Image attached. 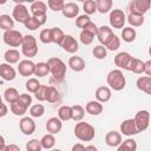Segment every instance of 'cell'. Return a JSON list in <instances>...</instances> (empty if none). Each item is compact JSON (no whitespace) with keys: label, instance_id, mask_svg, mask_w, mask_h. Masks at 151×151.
Wrapping results in <instances>:
<instances>
[{"label":"cell","instance_id":"6da1fadb","mask_svg":"<svg viewBox=\"0 0 151 151\" xmlns=\"http://www.w3.org/2000/svg\"><path fill=\"white\" fill-rule=\"evenodd\" d=\"M47 65H48V70L50 73L52 74L53 79H55L57 81H61L64 80L65 76H66V64L58 57H52L47 60Z\"/></svg>","mask_w":151,"mask_h":151},{"label":"cell","instance_id":"7a4b0ae2","mask_svg":"<svg viewBox=\"0 0 151 151\" xmlns=\"http://www.w3.org/2000/svg\"><path fill=\"white\" fill-rule=\"evenodd\" d=\"M74 136L81 142H91L96 136V130L91 124L79 120L74 126Z\"/></svg>","mask_w":151,"mask_h":151},{"label":"cell","instance_id":"3957f363","mask_svg":"<svg viewBox=\"0 0 151 151\" xmlns=\"http://www.w3.org/2000/svg\"><path fill=\"white\" fill-rule=\"evenodd\" d=\"M106 81L109 87L112 88L113 91H122L126 86V79L120 68L110 71L106 77Z\"/></svg>","mask_w":151,"mask_h":151},{"label":"cell","instance_id":"277c9868","mask_svg":"<svg viewBox=\"0 0 151 151\" xmlns=\"http://www.w3.org/2000/svg\"><path fill=\"white\" fill-rule=\"evenodd\" d=\"M31 104H32L31 94L21 93V94H19V98L14 103L9 104L11 105V112L15 116H24L27 112V109Z\"/></svg>","mask_w":151,"mask_h":151},{"label":"cell","instance_id":"5b68a950","mask_svg":"<svg viewBox=\"0 0 151 151\" xmlns=\"http://www.w3.org/2000/svg\"><path fill=\"white\" fill-rule=\"evenodd\" d=\"M21 52L25 57L33 58L38 54V45H37V39L32 34H26L22 37L21 41Z\"/></svg>","mask_w":151,"mask_h":151},{"label":"cell","instance_id":"8992f818","mask_svg":"<svg viewBox=\"0 0 151 151\" xmlns=\"http://www.w3.org/2000/svg\"><path fill=\"white\" fill-rule=\"evenodd\" d=\"M29 9H31L32 17H34L40 22V25L42 26L47 19V5L40 0H35L34 2L31 4Z\"/></svg>","mask_w":151,"mask_h":151},{"label":"cell","instance_id":"52a82bcc","mask_svg":"<svg viewBox=\"0 0 151 151\" xmlns=\"http://www.w3.org/2000/svg\"><path fill=\"white\" fill-rule=\"evenodd\" d=\"M22 34L21 32L17 31V29H7L4 32V35H2V39H4V42L9 46V47H19L21 46V41H22Z\"/></svg>","mask_w":151,"mask_h":151},{"label":"cell","instance_id":"ba28073f","mask_svg":"<svg viewBox=\"0 0 151 151\" xmlns=\"http://www.w3.org/2000/svg\"><path fill=\"white\" fill-rule=\"evenodd\" d=\"M109 20H110V25L113 28H123L125 22H126V17H125V13L122 9L116 8V9L110 11Z\"/></svg>","mask_w":151,"mask_h":151},{"label":"cell","instance_id":"9c48e42d","mask_svg":"<svg viewBox=\"0 0 151 151\" xmlns=\"http://www.w3.org/2000/svg\"><path fill=\"white\" fill-rule=\"evenodd\" d=\"M134 123H136V126L138 129L139 132H143L145 131L147 127H149V124H150V113L147 110H140L136 113L134 118H133Z\"/></svg>","mask_w":151,"mask_h":151},{"label":"cell","instance_id":"30bf717a","mask_svg":"<svg viewBox=\"0 0 151 151\" xmlns=\"http://www.w3.org/2000/svg\"><path fill=\"white\" fill-rule=\"evenodd\" d=\"M151 6V0H132L130 2L129 9L131 13H138V14H145L149 12Z\"/></svg>","mask_w":151,"mask_h":151},{"label":"cell","instance_id":"8fae6325","mask_svg":"<svg viewBox=\"0 0 151 151\" xmlns=\"http://www.w3.org/2000/svg\"><path fill=\"white\" fill-rule=\"evenodd\" d=\"M12 18L20 22V24H24L28 18H29V13H28V8L24 5V4H17L13 8V12H12Z\"/></svg>","mask_w":151,"mask_h":151},{"label":"cell","instance_id":"7c38bea8","mask_svg":"<svg viewBox=\"0 0 151 151\" xmlns=\"http://www.w3.org/2000/svg\"><path fill=\"white\" fill-rule=\"evenodd\" d=\"M120 133L126 136V137H132V136L139 133L133 118H129V119L123 120V123L120 124Z\"/></svg>","mask_w":151,"mask_h":151},{"label":"cell","instance_id":"4fadbf2b","mask_svg":"<svg viewBox=\"0 0 151 151\" xmlns=\"http://www.w3.org/2000/svg\"><path fill=\"white\" fill-rule=\"evenodd\" d=\"M60 47H63L64 51L68 52V53H77L78 50H79V45H78V41L76 40L74 37L70 35V34H65L64 37V40L60 45Z\"/></svg>","mask_w":151,"mask_h":151},{"label":"cell","instance_id":"5bb4252c","mask_svg":"<svg viewBox=\"0 0 151 151\" xmlns=\"http://www.w3.org/2000/svg\"><path fill=\"white\" fill-rule=\"evenodd\" d=\"M34 66H35V64L31 59H25V60L19 61L18 71H19L20 76H22V77H29V76H33L34 74Z\"/></svg>","mask_w":151,"mask_h":151},{"label":"cell","instance_id":"9a60e30c","mask_svg":"<svg viewBox=\"0 0 151 151\" xmlns=\"http://www.w3.org/2000/svg\"><path fill=\"white\" fill-rule=\"evenodd\" d=\"M19 127L25 136H29L35 131V123L31 117H22L19 122Z\"/></svg>","mask_w":151,"mask_h":151},{"label":"cell","instance_id":"2e32d148","mask_svg":"<svg viewBox=\"0 0 151 151\" xmlns=\"http://www.w3.org/2000/svg\"><path fill=\"white\" fill-rule=\"evenodd\" d=\"M15 77H17V72L14 67L11 66V64L8 63L0 64V78H2L6 81H12L15 79Z\"/></svg>","mask_w":151,"mask_h":151},{"label":"cell","instance_id":"e0dca14e","mask_svg":"<svg viewBox=\"0 0 151 151\" xmlns=\"http://www.w3.org/2000/svg\"><path fill=\"white\" fill-rule=\"evenodd\" d=\"M46 131L48 133H52V134H57L60 132L61 127H63V123L61 120L58 118V117H51L47 122H46Z\"/></svg>","mask_w":151,"mask_h":151},{"label":"cell","instance_id":"ac0fdd59","mask_svg":"<svg viewBox=\"0 0 151 151\" xmlns=\"http://www.w3.org/2000/svg\"><path fill=\"white\" fill-rule=\"evenodd\" d=\"M131 58H132V55H131L129 52H119V53L114 57V65H116L118 68L126 70L127 66H129V63H130Z\"/></svg>","mask_w":151,"mask_h":151},{"label":"cell","instance_id":"d6986e66","mask_svg":"<svg viewBox=\"0 0 151 151\" xmlns=\"http://www.w3.org/2000/svg\"><path fill=\"white\" fill-rule=\"evenodd\" d=\"M104 110L103 103L96 100H90L87 101V104L85 105V112H87L91 116H99Z\"/></svg>","mask_w":151,"mask_h":151},{"label":"cell","instance_id":"ffe728a7","mask_svg":"<svg viewBox=\"0 0 151 151\" xmlns=\"http://www.w3.org/2000/svg\"><path fill=\"white\" fill-rule=\"evenodd\" d=\"M122 133L118 131H109L105 134V143L111 147H117L122 143Z\"/></svg>","mask_w":151,"mask_h":151},{"label":"cell","instance_id":"44dd1931","mask_svg":"<svg viewBox=\"0 0 151 151\" xmlns=\"http://www.w3.org/2000/svg\"><path fill=\"white\" fill-rule=\"evenodd\" d=\"M61 13L65 18L73 19L76 17H78V14H79V6L76 5L74 2H67V4L64 5V7L61 9Z\"/></svg>","mask_w":151,"mask_h":151},{"label":"cell","instance_id":"7402d4cb","mask_svg":"<svg viewBox=\"0 0 151 151\" xmlns=\"http://www.w3.org/2000/svg\"><path fill=\"white\" fill-rule=\"evenodd\" d=\"M137 88L146 94H151V76H142L136 81Z\"/></svg>","mask_w":151,"mask_h":151},{"label":"cell","instance_id":"603a6c76","mask_svg":"<svg viewBox=\"0 0 151 151\" xmlns=\"http://www.w3.org/2000/svg\"><path fill=\"white\" fill-rule=\"evenodd\" d=\"M112 34H113V31H112L109 26L103 25V26L98 27L96 37L98 38V40H99V42H100L101 45H105V44L107 42V40L111 38V35H112Z\"/></svg>","mask_w":151,"mask_h":151},{"label":"cell","instance_id":"cb8c5ba5","mask_svg":"<svg viewBox=\"0 0 151 151\" xmlns=\"http://www.w3.org/2000/svg\"><path fill=\"white\" fill-rule=\"evenodd\" d=\"M112 92L109 86H99L96 90V99L100 103H107L111 99Z\"/></svg>","mask_w":151,"mask_h":151},{"label":"cell","instance_id":"d4e9b609","mask_svg":"<svg viewBox=\"0 0 151 151\" xmlns=\"http://www.w3.org/2000/svg\"><path fill=\"white\" fill-rule=\"evenodd\" d=\"M68 66L72 71L74 72H80L85 68L86 64H85V60L81 58V57H78V55H73L68 59Z\"/></svg>","mask_w":151,"mask_h":151},{"label":"cell","instance_id":"484cf974","mask_svg":"<svg viewBox=\"0 0 151 151\" xmlns=\"http://www.w3.org/2000/svg\"><path fill=\"white\" fill-rule=\"evenodd\" d=\"M126 71H130V72H133L136 74H142L144 73V61H142L140 59L138 58H131L130 63H129V66L126 68Z\"/></svg>","mask_w":151,"mask_h":151},{"label":"cell","instance_id":"4316f807","mask_svg":"<svg viewBox=\"0 0 151 151\" xmlns=\"http://www.w3.org/2000/svg\"><path fill=\"white\" fill-rule=\"evenodd\" d=\"M4 58H5V61L13 65V64H17L20 61V52L15 48H9L5 52L4 54Z\"/></svg>","mask_w":151,"mask_h":151},{"label":"cell","instance_id":"83f0119b","mask_svg":"<svg viewBox=\"0 0 151 151\" xmlns=\"http://www.w3.org/2000/svg\"><path fill=\"white\" fill-rule=\"evenodd\" d=\"M60 99V93L54 86H47L46 87V94H45V100L48 103H57Z\"/></svg>","mask_w":151,"mask_h":151},{"label":"cell","instance_id":"f1b7e54d","mask_svg":"<svg viewBox=\"0 0 151 151\" xmlns=\"http://www.w3.org/2000/svg\"><path fill=\"white\" fill-rule=\"evenodd\" d=\"M127 22L131 25V27H139L144 24V14H138V13H129L127 15Z\"/></svg>","mask_w":151,"mask_h":151},{"label":"cell","instance_id":"f546056e","mask_svg":"<svg viewBox=\"0 0 151 151\" xmlns=\"http://www.w3.org/2000/svg\"><path fill=\"white\" fill-rule=\"evenodd\" d=\"M119 151H136L137 150V143L133 138H127L125 140H122V143L117 146Z\"/></svg>","mask_w":151,"mask_h":151},{"label":"cell","instance_id":"4dcf8cb0","mask_svg":"<svg viewBox=\"0 0 151 151\" xmlns=\"http://www.w3.org/2000/svg\"><path fill=\"white\" fill-rule=\"evenodd\" d=\"M137 37V32L134 28H132L131 26L129 27H123V31H122V39L125 41V42H132L134 41Z\"/></svg>","mask_w":151,"mask_h":151},{"label":"cell","instance_id":"1f68e13d","mask_svg":"<svg viewBox=\"0 0 151 151\" xmlns=\"http://www.w3.org/2000/svg\"><path fill=\"white\" fill-rule=\"evenodd\" d=\"M0 28L4 31L14 28V19L9 17L8 14H1L0 15Z\"/></svg>","mask_w":151,"mask_h":151},{"label":"cell","instance_id":"d6a6232c","mask_svg":"<svg viewBox=\"0 0 151 151\" xmlns=\"http://www.w3.org/2000/svg\"><path fill=\"white\" fill-rule=\"evenodd\" d=\"M97 11L101 14L109 13L112 9V0H94Z\"/></svg>","mask_w":151,"mask_h":151},{"label":"cell","instance_id":"836d02e7","mask_svg":"<svg viewBox=\"0 0 151 151\" xmlns=\"http://www.w3.org/2000/svg\"><path fill=\"white\" fill-rule=\"evenodd\" d=\"M64 37H65V33L63 32L61 28L59 27H52L51 28V38H52V42L57 44V45H61L63 40H64Z\"/></svg>","mask_w":151,"mask_h":151},{"label":"cell","instance_id":"e575fe53","mask_svg":"<svg viewBox=\"0 0 151 151\" xmlns=\"http://www.w3.org/2000/svg\"><path fill=\"white\" fill-rule=\"evenodd\" d=\"M40 144H41V147L42 149H46V150H50L54 146L55 144V138H54V134L52 133H46L41 137L40 139Z\"/></svg>","mask_w":151,"mask_h":151},{"label":"cell","instance_id":"d590c367","mask_svg":"<svg viewBox=\"0 0 151 151\" xmlns=\"http://www.w3.org/2000/svg\"><path fill=\"white\" fill-rule=\"evenodd\" d=\"M4 98H5L6 103L12 104V103H14V101L19 98V92H18V90L14 88V87H8V88H6L5 92H4Z\"/></svg>","mask_w":151,"mask_h":151},{"label":"cell","instance_id":"8d00e7d4","mask_svg":"<svg viewBox=\"0 0 151 151\" xmlns=\"http://www.w3.org/2000/svg\"><path fill=\"white\" fill-rule=\"evenodd\" d=\"M71 111H72V118L74 122H79L83 120L85 117V109L81 105H73L71 106Z\"/></svg>","mask_w":151,"mask_h":151},{"label":"cell","instance_id":"74e56055","mask_svg":"<svg viewBox=\"0 0 151 151\" xmlns=\"http://www.w3.org/2000/svg\"><path fill=\"white\" fill-rule=\"evenodd\" d=\"M58 118L61 122H66L70 120L72 118V111H71V106L68 105H63L59 107L58 110Z\"/></svg>","mask_w":151,"mask_h":151},{"label":"cell","instance_id":"f35d334b","mask_svg":"<svg viewBox=\"0 0 151 151\" xmlns=\"http://www.w3.org/2000/svg\"><path fill=\"white\" fill-rule=\"evenodd\" d=\"M48 73H50V70H48L47 63H38V64H35V66H34V76H37L39 78H42V77H46Z\"/></svg>","mask_w":151,"mask_h":151},{"label":"cell","instance_id":"ab89813d","mask_svg":"<svg viewBox=\"0 0 151 151\" xmlns=\"http://www.w3.org/2000/svg\"><path fill=\"white\" fill-rule=\"evenodd\" d=\"M106 47V50L109 51H117L120 46V39L118 38V35H116L114 33L111 35V38L107 40V42L104 45Z\"/></svg>","mask_w":151,"mask_h":151},{"label":"cell","instance_id":"60d3db41","mask_svg":"<svg viewBox=\"0 0 151 151\" xmlns=\"http://www.w3.org/2000/svg\"><path fill=\"white\" fill-rule=\"evenodd\" d=\"M92 53H93V57H94L96 59L103 60V59H105L106 55H107V50H106V47H105L104 45L100 44V45H97V46L93 47Z\"/></svg>","mask_w":151,"mask_h":151},{"label":"cell","instance_id":"b9f144b4","mask_svg":"<svg viewBox=\"0 0 151 151\" xmlns=\"http://www.w3.org/2000/svg\"><path fill=\"white\" fill-rule=\"evenodd\" d=\"M45 113V106L42 104H34L29 107V114L33 118H40Z\"/></svg>","mask_w":151,"mask_h":151},{"label":"cell","instance_id":"7bdbcfd3","mask_svg":"<svg viewBox=\"0 0 151 151\" xmlns=\"http://www.w3.org/2000/svg\"><path fill=\"white\" fill-rule=\"evenodd\" d=\"M94 34H92L91 32H88V31H86V29H83L81 32H80V34H79V39H80V41L84 44V45H90V44H92L93 42V40H94Z\"/></svg>","mask_w":151,"mask_h":151},{"label":"cell","instance_id":"ee69618b","mask_svg":"<svg viewBox=\"0 0 151 151\" xmlns=\"http://www.w3.org/2000/svg\"><path fill=\"white\" fill-rule=\"evenodd\" d=\"M83 2H84L83 4V8H84L85 14L91 15V14L97 12V6H96V1L94 0H85Z\"/></svg>","mask_w":151,"mask_h":151},{"label":"cell","instance_id":"f6af8a7d","mask_svg":"<svg viewBox=\"0 0 151 151\" xmlns=\"http://www.w3.org/2000/svg\"><path fill=\"white\" fill-rule=\"evenodd\" d=\"M65 5V0H47V6L53 12H61Z\"/></svg>","mask_w":151,"mask_h":151},{"label":"cell","instance_id":"bcb514c9","mask_svg":"<svg viewBox=\"0 0 151 151\" xmlns=\"http://www.w3.org/2000/svg\"><path fill=\"white\" fill-rule=\"evenodd\" d=\"M39 86H40V83H39V80H38L37 78H29V79L26 81V84H25L26 90H27L28 92H31V93H34V92L38 90Z\"/></svg>","mask_w":151,"mask_h":151},{"label":"cell","instance_id":"7dc6e473","mask_svg":"<svg viewBox=\"0 0 151 151\" xmlns=\"http://www.w3.org/2000/svg\"><path fill=\"white\" fill-rule=\"evenodd\" d=\"M24 25H25V27L27 29H31V31H35V29H38L41 26L40 22L34 17H32V15H29V18L24 22Z\"/></svg>","mask_w":151,"mask_h":151},{"label":"cell","instance_id":"c3c4849f","mask_svg":"<svg viewBox=\"0 0 151 151\" xmlns=\"http://www.w3.org/2000/svg\"><path fill=\"white\" fill-rule=\"evenodd\" d=\"M91 21V18L90 15L87 14H83V15H78L77 19H76V26L78 28H84L88 22Z\"/></svg>","mask_w":151,"mask_h":151},{"label":"cell","instance_id":"681fc988","mask_svg":"<svg viewBox=\"0 0 151 151\" xmlns=\"http://www.w3.org/2000/svg\"><path fill=\"white\" fill-rule=\"evenodd\" d=\"M42 147H41L39 139H31L26 143V150L27 151H40Z\"/></svg>","mask_w":151,"mask_h":151},{"label":"cell","instance_id":"f907efd6","mask_svg":"<svg viewBox=\"0 0 151 151\" xmlns=\"http://www.w3.org/2000/svg\"><path fill=\"white\" fill-rule=\"evenodd\" d=\"M39 39L42 44H51L52 42V38H51V28H45L40 32L39 34Z\"/></svg>","mask_w":151,"mask_h":151},{"label":"cell","instance_id":"816d5d0a","mask_svg":"<svg viewBox=\"0 0 151 151\" xmlns=\"http://www.w3.org/2000/svg\"><path fill=\"white\" fill-rule=\"evenodd\" d=\"M46 85H41L38 87V90L34 92V97L37 98V100L39 101H45V94H46Z\"/></svg>","mask_w":151,"mask_h":151},{"label":"cell","instance_id":"f5cc1de1","mask_svg":"<svg viewBox=\"0 0 151 151\" xmlns=\"http://www.w3.org/2000/svg\"><path fill=\"white\" fill-rule=\"evenodd\" d=\"M83 29H86V31H88V32H91L92 34H97V29H98V26L94 24V22H92V21H90Z\"/></svg>","mask_w":151,"mask_h":151},{"label":"cell","instance_id":"db71d44e","mask_svg":"<svg viewBox=\"0 0 151 151\" xmlns=\"http://www.w3.org/2000/svg\"><path fill=\"white\" fill-rule=\"evenodd\" d=\"M144 73L146 76H151V60L144 63Z\"/></svg>","mask_w":151,"mask_h":151},{"label":"cell","instance_id":"11a10c76","mask_svg":"<svg viewBox=\"0 0 151 151\" xmlns=\"http://www.w3.org/2000/svg\"><path fill=\"white\" fill-rule=\"evenodd\" d=\"M4 151H20V146L19 145H15V144H9V145H6L5 146V150Z\"/></svg>","mask_w":151,"mask_h":151},{"label":"cell","instance_id":"9f6ffc18","mask_svg":"<svg viewBox=\"0 0 151 151\" xmlns=\"http://www.w3.org/2000/svg\"><path fill=\"white\" fill-rule=\"evenodd\" d=\"M72 151H86V150H85V145H83L81 143L74 144V145L72 146Z\"/></svg>","mask_w":151,"mask_h":151},{"label":"cell","instance_id":"6f0895ef","mask_svg":"<svg viewBox=\"0 0 151 151\" xmlns=\"http://www.w3.org/2000/svg\"><path fill=\"white\" fill-rule=\"evenodd\" d=\"M7 112H8V107L6 106V104H2V105L0 106V118L5 117V116L7 114Z\"/></svg>","mask_w":151,"mask_h":151},{"label":"cell","instance_id":"680465c9","mask_svg":"<svg viewBox=\"0 0 151 151\" xmlns=\"http://www.w3.org/2000/svg\"><path fill=\"white\" fill-rule=\"evenodd\" d=\"M5 146H6V140H5V137L0 134V151H4V150H5Z\"/></svg>","mask_w":151,"mask_h":151},{"label":"cell","instance_id":"91938a15","mask_svg":"<svg viewBox=\"0 0 151 151\" xmlns=\"http://www.w3.org/2000/svg\"><path fill=\"white\" fill-rule=\"evenodd\" d=\"M85 150H97V147L96 146H93V145H90V146H85Z\"/></svg>","mask_w":151,"mask_h":151},{"label":"cell","instance_id":"94428289","mask_svg":"<svg viewBox=\"0 0 151 151\" xmlns=\"http://www.w3.org/2000/svg\"><path fill=\"white\" fill-rule=\"evenodd\" d=\"M12 1H14L15 4H24V0H12Z\"/></svg>","mask_w":151,"mask_h":151},{"label":"cell","instance_id":"6125c7cd","mask_svg":"<svg viewBox=\"0 0 151 151\" xmlns=\"http://www.w3.org/2000/svg\"><path fill=\"white\" fill-rule=\"evenodd\" d=\"M35 0H24V2H28V4H32V2H34Z\"/></svg>","mask_w":151,"mask_h":151},{"label":"cell","instance_id":"be15d7a7","mask_svg":"<svg viewBox=\"0 0 151 151\" xmlns=\"http://www.w3.org/2000/svg\"><path fill=\"white\" fill-rule=\"evenodd\" d=\"M7 2V0H0V5H5Z\"/></svg>","mask_w":151,"mask_h":151},{"label":"cell","instance_id":"e7e4bbea","mask_svg":"<svg viewBox=\"0 0 151 151\" xmlns=\"http://www.w3.org/2000/svg\"><path fill=\"white\" fill-rule=\"evenodd\" d=\"M2 104H4V103H2V98H1V94H0V106H1Z\"/></svg>","mask_w":151,"mask_h":151},{"label":"cell","instance_id":"03108f58","mask_svg":"<svg viewBox=\"0 0 151 151\" xmlns=\"http://www.w3.org/2000/svg\"><path fill=\"white\" fill-rule=\"evenodd\" d=\"M78 1H85V0H78Z\"/></svg>","mask_w":151,"mask_h":151}]
</instances>
